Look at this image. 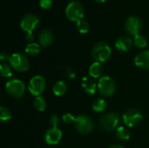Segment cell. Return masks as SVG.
Here are the masks:
<instances>
[{
	"label": "cell",
	"mask_w": 149,
	"mask_h": 148,
	"mask_svg": "<svg viewBox=\"0 0 149 148\" xmlns=\"http://www.w3.org/2000/svg\"><path fill=\"white\" fill-rule=\"evenodd\" d=\"M112 55V49L106 42H98L94 44L92 50V56L95 62L104 63L109 59Z\"/></svg>",
	"instance_id": "6da1fadb"
},
{
	"label": "cell",
	"mask_w": 149,
	"mask_h": 148,
	"mask_svg": "<svg viewBox=\"0 0 149 148\" xmlns=\"http://www.w3.org/2000/svg\"><path fill=\"white\" fill-rule=\"evenodd\" d=\"M85 15V9L83 4L77 1L72 0L69 2L65 7V16L72 22H79L83 19Z\"/></svg>",
	"instance_id": "7a4b0ae2"
},
{
	"label": "cell",
	"mask_w": 149,
	"mask_h": 148,
	"mask_svg": "<svg viewBox=\"0 0 149 148\" xmlns=\"http://www.w3.org/2000/svg\"><path fill=\"white\" fill-rule=\"evenodd\" d=\"M9 63L15 71L19 72H24L28 71L30 67L28 58L24 54L19 52L11 54L9 59Z\"/></svg>",
	"instance_id": "3957f363"
},
{
	"label": "cell",
	"mask_w": 149,
	"mask_h": 148,
	"mask_svg": "<svg viewBox=\"0 0 149 148\" xmlns=\"http://www.w3.org/2000/svg\"><path fill=\"white\" fill-rule=\"evenodd\" d=\"M98 91L104 97H111L116 91L114 80L109 76H102L98 82Z\"/></svg>",
	"instance_id": "277c9868"
},
{
	"label": "cell",
	"mask_w": 149,
	"mask_h": 148,
	"mask_svg": "<svg viewBox=\"0 0 149 148\" xmlns=\"http://www.w3.org/2000/svg\"><path fill=\"white\" fill-rule=\"evenodd\" d=\"M5 90L10 97L14 99H20L25 92V85L21 80L12 79L6 82Z\"/></svg>",
	"instance_id": "5b68a950"
},
{
	"label": "cell",
	"mask_w": 149,
	"mask_h": 148,
	"mask_svg": "<svg viewBox=\"0 0 149 148\" xmlns=\"http://www.w3.org/2000/svg\"><path fill=\"white\" fill-rule=\"evenodd\" d=\"M120 122V116L116 113H108L100 118V126L103 131L111 132L118 128Z\"/></svg>",
	"instance_id": "8992f818"
},
{
	"label": "cell",
	"mask_w": 149,
	"mask_h": 148,
	"mask_svg": "<svg viewBox=\"0 0 149 148\" xmlns=\"http://www.w3.org/2000/svg\"><path fill=\"white\" fill-rule=\"evenodd\" d=\"M45 86H46L45 79L43 76L37 75V76L32 77L30 79L28 89H29V92L32 95L38 97V96H40L44 92Z\"/></svg>",
	"instance_id": "52a82bcc"
},
{
	"label": "cell",
	"mask_w": 149,
	"mask_h": 148,
	"mask_svg": "<svg viewBox=\"0 0 149 148\" xmlns=\"http://www.w3.org/2000/svg\"><path fill=\"white\" fill-rule=\"evenodd\" d=\"M75 127L77 131L82 134H88L93 129V121L87 115H79L76 118Z\"/></svg>",
	"instance_id": "ba28073f"
},
{
	"label": "cell",
	"mask_w": 149,
	"mask_h": 148,
	"mask_svg": "<svg viewBox=\"0 0 149 148\" xmlns=\"http://www.w3.org/2000/svg\"><path fill=\"white\" fill-rule=\"evenodd\" d=\"M143 116L141 113L136 109H129L126 111L122 116L124 124L128 127H134L142 120Z\"/></svg>",
	"instance_id": "9c48e42d"
},
{
	"label": "cell",
	"mask_w": 149,
	"mask_h": 148,
	"mask_svg": "<svg viewBox=\"0 0 149 148\" xmlns=\"http://www.w3.org/2000/svg\"><path fill=\"white\" fill-rule=\"evenodd\" d=\"M142 28V21L137 16H131L129 17L126 23H125V30L126 31L131 35L135 37L136 35L140 34V31Z\"/></svg>",
	"instance_id": "30bf717a"
},
{
	"label": "cell",
	"mask_w": 149,
	"mask_h": 148,
	"mask_svg": "<svg viewBox=\"0 0 149 148\" xmlns=\"http://www.w3.org/2000/svg\"><path fill=\"white\" fill-rule=\"evenodd\" d=\"M39 23V18L37 15L33 13H28L23 17L20 22V26L23 31L26 33L32 32L33 30L37 27L38 24Z\"/></svg>",
	"instance_id": "8fae6325"
},
{
	"label": "cell",
	"mask_w": 149,
	"mask_h": 148,
	"mask_svg": "<svg viewBox=\"0 0 149 148\" xmlns=\"http://www.w3.org/2000/svg\"><path fill=\"white\" fill-rule=\"evenodd\" d=\"M62 139V132L58 127H51L45 133V140L48 145H58Z\"/></svg>",
	"instance_id": "7c38bea8"
},
{
	"label": "cell",
	"mask_w": 149,
	"mask_h": 148,
	"mask_svg": "<svg viewBox=\"0 0 149 148\" xmlns=\"http://www.w3.org/2000/svg\"><path fill=\"white\" fill-rule=\"evenodd\" d=\"M135 65L142 70H149V50H145L138 53L134 58Z\"/></svg>",
	"instance_id": "4fadbf2b"
},
{
	"label": "cell",
	"mask_w": 149,
	"mask_h": 148,
	"mask_svg": "<svg viewBox=\"0 0 149 148\" xmlns=\"http://www.w3.org/2000/svg\"><path fill=\"white\" fill-rule=\"evenodd\" d=\"M134 41L127 36H121L115 41V47L120 52H127L133 46Z\"/></svg>",
	"instance_id": "5bb4252c"
},
{
	"label": "cell",
	"mask_w": 149,
	"mask_h": 148,
	"mask_svg": "<svg viewBox=\"0 0 149 148\" xmlns=\"http://www.w3.org/2000/svg\"><path fill=\"white\" fill-rule=\"evenodd\" d=\"M53 41V35L52 31L48 29H43L38 34V42L39 44L43 47L49 46Z\"/></svg>",
	"instance_id": "9a60e30c"
},
{
	"label": "cell",
	"mask_w": 149,
	"mask_h": 148,
	"mask_svg": "<svg viewBox=\"0 0 149 148\" xmlns=\"http://www.w3.org/2000/svg\"><path fill=\"white\" fill-rule=\"evenodd\" d=\"M81 86L84 89V91L90 95H93L96 92V89H97V85L95 84V82L88 78V77H84L81 80Z\"/></svg>",
	"instance_id": "2e32d148"
},
{
	"label": "cell",
	"mask_w": 149,
	"mask_h": 148,
	"mask_svg": "<svg viewBox=\"0 0 149 148\" xmlns=\"http://www.w3.org/2000/svg\"><path fill=\"white\" fill-rule=\"evenodd\" d=\"M103 73V65L101 63L94 62L89 67V75L93 79H100Z\"/></svg>",
	"instance_id": "e0dca14e"
},
{
	"label": "cell",
	"mask_w": 149,
	"mask_h": 148,
	"mask_svg": "<svg viewBox=\"0 0 149 148\" xmlns=\"http://www.w3.org/2000/svg\"><path fill=\"white\" fill-rule=\"evenodd\" d=\"M66 91H67V86H66L65 83L61 80L56 82L52 87V92L57 97L63 96L66 92Z\"/></svg>",
	"instance_id": "ac0fdd59"
},
{
	"label": "cell",
	"mask_w": 149,
	"mask_h": 148,
	"mask_svg": "<svg viewBox=\"0 0 149 148\" xmlns=\"http://www.w3.org/2000/svg\"><path fill=\"white\" fill-rule=\"evenodd\" d=\"M41 51V45L37 43H30L25 47V53L29 56H37Z\"/></svg>",
	"instance_id": "d6986e66"
},
{
	"label": "cell",
	"mask_w": 149,
	"mask_h": 148,
	"mask_svg": "<svg viewBox=\"0 0 149 148\" xmlns=\"http://www.w3.org/2000/svg\"><path fill=\"white\" fill-rule=\"evenodd\" d=\"M33 106L34 108L38 111V112H44L46 109L47 106V103L46 100L41 97V96H38L33 99Z\"/></svg>",
	"instance_id": "ffe728a7"
},
{
	"label": "cell",
	"mask_w": 149,
	"mask_h": 148,
	"mask_svg": "<svg viewBox=\"0 0 149 148\" xmlns=\"http://www.w3.org/2000/svg\"><path fill=\"white\" fill-rule=\"evenodd\" d=\"M116 136L122 141H127L130 139V132L125 126H119L116 129Z\"/></svg>",
	"instance_id": "44dd1931"
},
{
	"label": "cell",
	"mask_w": 149,
	"mask_h": 148,
	"mask_svg": "<svg viewBox=\"0 0 149 148\" xmlns=\"http://www.w3.org/2000/svg\"><path fill=\"white\" fill-rule=\"evenodd\" d=\"M107 101L103 99H97L93 104V110L96 113H102L107 109Z\"/></svg>",
	"instance_id": "7402d4cb"
},
{
	"label": "cell",
	"mask_w": 149,
	"mask_h": 148,
	"mask_svg": "<svg viewBox=\"0 0 149 148\" xmlns=\"http://www.w3.org/2000/svg\"><path fill=\"white\" fill-rule=\"evenodd\" d=\"M134 44L139 48V49H144L147 45H148V39L146 38V37L138 34L135 37H134Z\"/></svg>",
	"instance_id": "603a6c76"
},
{
	"label": "cell",
	"mask_w": 149,
	"mask_h": 148,
	"mask_svg": "<svg viewBox=\"0 0 149 148\" xmlns=\"http://www.w3.org/2000/svg\"><path fill=\"white\" fill-rule=\"evenodd\" d=\"M90 29V25L88 24L87 21H86L85 19H81L79 22H77V30L82 33V34H86L89 31Z\"/></svg>",
	"instance_id": "cb8c5ba5"
},
{
	"label": "cell",
	"mask_w": 149,
	"mask_h": 148,
	"mask_svg": "<svg viewBox=\"0 0 149 148\" xmlns=\"http://www.w3.org/2000/svg\"><path fill=\"white\" fill-rule=\"evenodd\" d=\"M11 117H12L11 113L7 107H5V106L0 107V120H1V121H3V122L9 121L11 119Z\"/></svg>",
	"instance_id": "d4e9b609"
},
{
	"label": "cell",
	"mask_w": 149,
	"mask_h": 148,
	"mask_svg": "<svg viewBox=\"0 0 149 148\" xmlns=\"http://www.w3.org/2000/svg\"><path fill=\"white\" fill-rule=\"evenodd\" d=\"M1 67V74L3 78H10L12 76V72L10 67V65L4 62H2L0 65Z\"/></svg>",
	"instance_id": "484cf974"
},
{
	"label": "cell",
	"mask_w": 149,
	"mask_h": 148,
	"mask_svg": "<svg viewBox=\"0 0 149 148\" xmlns=\"http://www.w3.org/2000/svg\"><path fill=\"white\" fill-rule=\"evenodd\" d=\"M62 120H63V121H64L65 124H67V125H71V124H72V123H75L76 118H75L72 113H65V114H64V115H63Z\"/></svg>",
	"instance_id": "4316f807"
},
{
	"label": "cell",
	"mask_w": 149,
	"mask_h": 148,
	"mask_svg": "<svg viewBox=\"0 0 149 148\" xmlns=\"http://www.w3.org/2000/svg\"><path fill=\"white\" fill-rule=\"evenodd\" d=\"M59 121H60V119L56 114L52 115L50 117V119H49V123L52 126V127H58V126L59 124Z\"/></svg>",
	"instance_id": "83f0119b"
},
{
	"label": "cell",
	"mask_w": 149,
	"mask_h": 148,
	"mask_svg": "<svg viewBox=\"0 0 149 148\" xmlns=\"http://www.w3.org/2000/svg\"><path fill=\"white\" fill-rule=\"evenodd\" d=\"M39 5L43 9H49L52 5V0H39Z\"/></svg>",
	"instance_id": "f1b7e54d"
},
{
	"label": "cell",
	"mask_w": 149,
	"mask_h": 148,
	"mask_svg": "<svg viewBox=\"0 0 149 148\" xmlns=\"http://www.w3.org/2000/svg\"><path fill=\"white\" fill-rule=\"evenodd\" d=\"M10 57V55H8L6 52H2V53L0 54V59H1V61H2V62L9 61Z\"/></svg>",
	"instance_id": "f546056e"
},
{
	"label": "cell",
	"mask_w": 149,
	"mask_h": 148,
	"mask_svg": "<svg viewBox=\"0 0 149 148\" xmlns=\"http://www.w3.org/2000/svg\"><path fill=\"white\" fill-rule=\"evenodd\" d=\"M25 39L28 41V42H31L32 43L33 39H34V35L32 32H29V33H26L25 34Z\"/></svg>",
	"instance_id": "4dcf8cb0"
},
{
	"label": "cell",
	"mask_w": 149,
	"mask_h": 148,
	"mask_svg": "<svg viewBox=\"0 0 149 148\" xmlns=\"http://www.w3.org/2000/svg\"><path fill=\"white\" fill-rule=\"evenodd\" d=\"M109 148H125L124 147L120 146V145H113V146H111Z\"/></svg>",
	"instance_id": "1f68e13d"
},
{
	"label": "cell",
	"mask_w": 149,
	"mask_h": 148,
	"mask_svg": "<svg viewBox=\"0 0 149 148\" xmlns=\"http://www.w3.org/2000/svg\"><path fill=\"white\" fill-rule=\"evenodd\" d=\"M96 2H98V3H104V2H106L107 0H95Z\"/></svg>",
	"instance_id": "d6a6232c"
}]
</instances>
